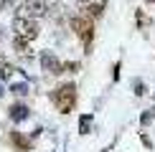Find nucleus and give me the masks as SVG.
<instances>
[{"mask_svg":"<svg viewBox=\"0 0 155 152\" xmlns=\"http://www.w3.org/2000/svg\"><path fill=\"white\" fill-rule=\"evenodd\" d=\"M51 101H54V106L61 114H69L76 104V86L74 84H61L59 89L51 91Z\"/></svg>","mask_w":155,"mask_h":152,"instance_id":"f257e3e1","label":"nucleus"},{"mask_svg":"<svg viewBox=\"0 0 155 152\" xmlns=\"http://www.w3.org/2000/svg\"><path fill=\"white\" fill-rule=\"evenodd\" d=\"M13 33H15V38H23V41H36L38 36H41V25H38V21H33V18H21L18 15L15 21H13Z\"/></svg>","mask_w":155,"mask_h":152,"instance_id":"f03ea898","label":"nucleus"},{"mask_svg":"<svg viewBox=\"0 0 155 152\" xmlns=\"http://www.w3.org/2000/svg\"><path fill=\"white\" fill-rule=\"evenodd\" d=\"M71 30L84 41V46H89V43H92V38H94V23L89 21V18L74 15V18H71Z\"/></svg>","mask_w":155,"mask_h":152,"instance_id":"7ed1b4c3","label":"nucleus"},{"mask_svg":"<svg viewBox=\"0 0 155 152\" xmlns=\"http://www.w3.org/2000/svg\"><path fill=\"white\" fill-rule=\"evenodd\" d=\"M18 10L23 13L21 18H41L48 13V5L43 3V0H21V5H18Z\"/></svg>","mask_w":155,"mask_h":152,"instance_id":"20e7f679","label":"nucleus"},{"mask_svg":"<svg viewBox=\"0 0 155 152\" xmlns=\"http://www.w3.org/2000/svg\"><path fill=\"white\" fill-rule=\"evenodd\" d=\"M107 8V0H79V10H81V15L84 18H99L102 13H104Z\"/></svg>","mask_w":155,"mask_h":152,"instance_id":"39448f33","label":"nucleus"},{"mask_svg":"<svg viewBox=\"0 0 155 152\" xmlns=\"http://www.w3.org/2000/svg\"><path fill=\"white\" fill-rule=\"evenodd\" d=\"M41 66H43V71H46V74H64L61 71V61L59 59H56V56L54 53H48V51H46V53H41Z\"/></svg>","mask_w":155,"mask_h":152,"instance_id":"423d86ee","label":"nucleus"},{"mask_svg":"<svg viewBox=\"0 0 155 152\" xmlns=\"http://www.w3.org/2000/svg\"><path fill=\"white\" fill-rule=\"evenodd\" d=\"M10 144H13L18 152H31V139L23 137L21 132H10Z\"/></svg>","mask_w":155,"mask_h":152,"instance_id":"0eeeda50","label":"nucleus"},{"mask_svg":"<svg viewBox=\"0 0 155 152\" xmlns=\"http://www.w3.org/2000/svg\"><path fill=\"white\" fill-rule=\"evenodd\" d=\"M13 51H15L18 56H33V48H31L28 41H23V38H13Z\"/></svg>","mask_w":155,"mask_h":152,"instance_id":"6e6552de","label":"nucleus"},{"mask_svg":"<svg viewBox=\"0 0 155 152\" xmlns=\"http://www.w3.org/2000/svg\"><path fill=\"white\" fill-rule=\"evenodd\" d=\"M10 117L15 119V122H21V119H25V117H28V106H25V104H15V106L10 109Z\"/></svg>","mask_w":155,"mask_h":152,"instance_id":"1a4fd4ad","label":"nucleus"},{"mask_svg":"<svg viewBox=\"0 0 155 152\" xmlns=\"http://www.w3.org/2000/svg\"><path fill=\"white\" fill-rule=\"evenodd\" d=\"M10 71H13V66L8 63V59H5V56H0V79H8Z\"/></svg>","mask_w":155,"mask_h":152,"instance_id":"9d476101","label":"nucleus"},{"mask_svg":"<svg viewBox=\"0 0 155 152\" xmlns=\"http://www.w3.org/2000/svg\"><path fill=\"white\" fill-rule=\"evenodd\" d=\"M89 129H92V117L84 114V117L79 119V132H81V135H89Z\"/></svg>","mask_w":155,"mask_h":152,"instance_id":"9b49d317","label":"nucleus"},{"mask_svg":"<svg viewBox=\"0 0 155 152\" xmlns=\"http://www.w3.org/2000/svg\"><path fill=\"white\" fill-rule=\"evenodd\" d=\"M13 94H18V97L28 94V84H15V86H13Z\"/></svg>","mask_w":155,"mask_h":152,"instance_id":"f8f14e48","label":"nucleus"},{"mask_svg":"<svg viewBox=\"0 0 155 152\" xmlns=\"http://www.w3.org/2000/svg\"><path fill=\"white\" fill-rule=\"evenodd\" d=\"M147 23H150V21L145 18V13H143V10H137V25L143 28V25H147Z\"/></svg>","mask_w":155,"mask_h":152,"instance_id":"ddd939ff","label":"nucleus"},{"mask_svg":"<svg viewBox=\"0 0 155 152\" xmlns=\"http://www.w3.org/2000/svg\"><path fill=\"white\" fill-rule=\"evenodd\" d=\"M153 117H155V112H145V114H143V124H147Z\"/></svg>","mask_w":155,"mask_h":152,"instance_id":"4468645a","label":"nucleus"},{"mask_svg":"<svg viewBox=\"0 0 155 152\" xmlns=\"http://www.w3.org/2000/svg\"><path fill=\"white\" fill-rule=\"evenodd\" d=\"M3 8H5V0H0V10H3Z\"/></svg>","mask_w":155,"mask_h":152,"instance_id":"2eb2a0df","label":"nucleus"},{"mask_svg":"<svg viewBox=\"0 0 155 152\" xmlns=\"http://www.w3.org/2000/svg\"><path fill=\"white\" fill-rule=\"evenodd\" d=\"M147 3H155V0H147Z\"/></svg>","mask_w":155,"mask_h":152,"instance_id":"dca6fc26","label":"nucleus"}]
</instances>
